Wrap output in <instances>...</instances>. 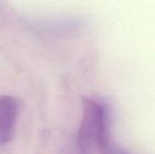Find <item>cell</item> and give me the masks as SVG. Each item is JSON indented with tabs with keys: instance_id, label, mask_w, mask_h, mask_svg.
<instances>
[{
	"instance_id": "6da1fadb",
	"label": "cell",
	"mask_w": 155,
	"mask_h": 154,
	"mask_svg": "<svg viewBox=\"0 0 155 154\" xmlns=\"http://www.w3.org/2000/svg\"><path fill=\"white\" fill-rule=\"evenodd\" d=\"M108 106L97 100L84 99V117L77 135L80 151L93 152L108 148Z\"/></svg>"
},
{
	"instance_id": "7a4b0ae2",
	"label": "cell",
	"mask_w": 155,
	"mask_h": 154,
	"mask_svg": "<svg viewBox=\"0 0 155 154\" xmlns=\"http://www.w3.org/2000/svg\"><path fill=\"white\" fill-rule=\"evenodd\" d=\"M18 115V105L11 96H0V144L12 139Z\"/></svg>"
}]
</instances>
